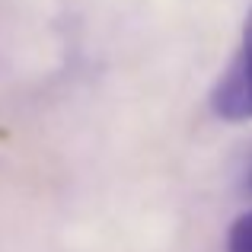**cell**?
I'll use <instances>...</instances> for the list:
<instances>
[{"instance_id": "obj_1", "label": "cell", "mask_w": 252, "mask_h": 252, "mask_svg": "<svg viewBox=\"0 0 252 252\" xmlns=\"http://www.w3.org/2000/svg\"><path fill=\"white\" fill-rule=\"evenodd\" d=\"M211 112L223 122H249L252 118V10L246 13L233 61L211 90Z\"/></svg>"}, {"instance_id": "obj_2", "label": "cell", "mask_w": 252, "mask_h": 252, "mask_svg": "<svg viewBox=\"0 0 252 252\" xmlns=\"http://www.w3.org/2000/svg\"><path fill=\"white\" fill-rule=\"evenodd\" d=\"M227 252H252V211L233 220L227 233Z\"/></svg>"}, {"instance_id": "obj_3", "label": "cell", "mask_w": 252, "mask_h": 252, "mask_svg": "<svg viewBox=\"0 0 252 252\" xmlns=\"http://www.w3.org/2000/svg\"><path fill=\"white\" fill-rule=\"evenodd\" d=\"M249 191H252V169H249Z\"/></svg>"}]
</instances>
